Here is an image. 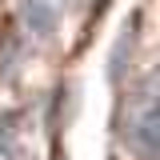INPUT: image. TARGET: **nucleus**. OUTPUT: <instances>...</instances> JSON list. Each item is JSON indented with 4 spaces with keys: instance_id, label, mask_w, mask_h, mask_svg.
<instances>
[{
    "instance_id": "f257e3e1",
    "label": "nucleus",
    "mask_w": 160,
    "mask_h": 160,
    "mask_svg": "<svg viewBox=\"0 0 160 160\" xmlns=\"http://www.w3.org/2000/svg\"><path fill=\"white\" fill-rule=\"evenodd\" d=\"M20 20H24V28L32 32V36H52L56 32V8H52V0H24L20 4Z\"/></svg>"
},
{
    "instance_id": "f03ea898",
    "label": "nucleus",
    "mask_w": 160,
    "mask_h": 160,
    "mask_svg": "<svg viewBox=\"0 0 160 160\" xmlns=\"http://www.w3.org/2000/svg\"><path fill=\"white\" fill-rule=\"evenodd\" d=\"M132 136H136V144H140V152H144V156L160 160V104H156V108H148V112L136 120Z\"/></svg>"
}]
</instances>
